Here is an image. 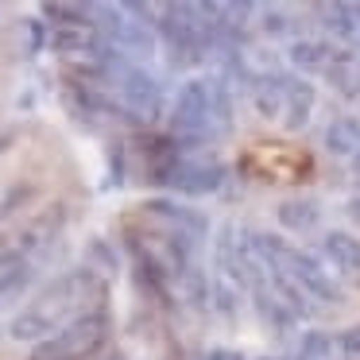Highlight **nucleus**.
<instances>
[{
	"mask_svg": "<svg viewBox=\"0 0 360 360\" xmlns=\"http://www.w3.org/2000/svg\"><path fill=\"white\" fill-rule=\"evenodd\" d=\"M167 124L171 136L186 155L205 148L210 140L233 132V89L225 74H205V78H186L167 105Z\"/></svg>",
	"mask_w": 360,
	"mask_h": 360,
	"instance_id": "1",
	"label": "nucleus"
},
{
	"mask_svg": "<svg viewBox=\"0 0 360 360\" xmlns=\"http://www.w3.org/2000/svg\"><path fill=\"white\" fill-rule=\"evenodd\" d=\"M105 290V283L97 279L94 267H74V271L58 275L32 306L16 314L8 321L12 341H47L51 333H58L63 326H70L74 318L89 314V298H97Z\"/></svg>",
	"mask_w": 360,
	"mask_h": 360,
	"instance_id": "2",
	"label": "nucleus"
},
{
	"mask_svg": "<svg viewBox=\"0 0 360 360\" xmlns=\"http://www.w3.org/2000/svg\"><path fill=\"white\" fill-rule=\"evenodd\" d=\"M151 171H155L151 179L163 182L167 190H174V194L205 198V194H213V190H221L229 167L221 163V159H213V155H186V151L179 148V140L171 136V148H167L163 163H155Z\"/></svg>",
	"mask_w": 360,
	"mask_h": 360,
	"instance_id": "3",
	"label": "nucleus"
},
{
	"mask_svg": "<svg viewBox=\"0 0 360 360\" xmlns=\"http://www.w3.org/2000/svg\"><path fill=\"white\" fill-rule=\"evenodd\" d=\"M109 314L89 310L82 318H74L70 326H63L58 333H51L47 341L35 345L32 360H94L101 352V345L109 341Z\"/></svg>",
	"mask_w": 360,
	"mask_h": 360,
	"instance_id": "4",
	"label": "nucleus"
},
{
	"mask_svg": "<svg viewBox=\"0 0 360 360\" xmlns=\"http://www.w3.org/2000/svg\"><path fill=\"white\" fill-rule=\"evenodd\" d=\"M109 86H117V105L132 124H155L167 112L163 82L151 70H143L140 63H120L117 74L109 78Z\"/></svg>",
	"mask_w": 360,
	"mask_h": 360,
	"instance_id": "5",
	"label": "nucleus"
},
{
	"mask_svg": "<svg viewBox=\"0 0 360 360\" xmlns=\"http://www.w3.org/2000/svg\"><path fill=\"white\" fill-rule=\"evenodd\" d=\"M155 32H159L155 39H163L167 51H171V66H198L205 63V55H213L210 39H205L202 24L194 16V4H163Z\"/></svg>",
	"mask_w": 360,
	"mask_h": 360,
	"instance_id": "6",
	"label": "nucleus"
},
{
	"mask_svg": "<svg viewBox=\"0 0 360 360\" xmlns=\"http://www.w3.org/2000/svg\"><path fill=\"white\" fill-rule=\"evenodd\" d=\"M94 27H97V35L117 51V55L128 58V63H136V58H151L155 47H159L155 27L132 20L120 4H94Z\"/></svg>",
	"mask_w": 360,
	"mask_h": 360,
	"instance_id": "7",
	"label": "nucleus"
},
{
	"mask_svg": "<svg viewBox=\"0 0 360 360\" xmlns=\"http://www.w3.org/2000/svg\"><path fill=\"white\" fill-rule=\"evenodd\" d=\"M314 109H318V89L310 86L298 74H283V128L287 132H302L306 124L314 120Z\"/></svg>",
	"mask_w": 360,
	"mask_h": 360,
	"instance_id": "8",
	"label": "nucleus"
},
{
	"mask_svg": "<svg viewBox=\"0 0 360 360\" xmlns=\"http://www.w3.org/2000/svg\"><path fill=\"white\" fill-rule=\"evenodd\" d=\"M318 259L341 275H360V236L345 229H329L318 240Z\"/></svg>",
	"mask_w": 360,
	"mask_h": 360,
	"instance_id": "9",
	"label": "nucleus"
},
{
	"mask_svg": "<svg viewBox=\"0 0 360 360\" xmlns=\"http://www.w3.org/2000/svg\"><path fill=\"white\" fill-rule=\"evenodd\" d=\"M345 47H337L333 39H321V35H306V39H295L287 47V63L295 66L298 74H326L329 63L341 55Z\"/></svg>",
	"mask_w": 360,
	"mask_h": 360,
	"instance_id": "10",
	"label": "nucleus"
},
{
	"mask_svg": "<svg viewBox=\"0 0 360 360\" xmlns=\"http://www.w3.org/2000/svg\"><path fill=\"white\" fill-rule=\"evenodd\" d=\"M321 27L345 51H360V4H321Z\"/></svg>",
	"mask_w": 360,
	"mask_h": 360,
	"instance_id": "11",
	"label": "nucleus"
},
{
	"mask_svg": "<svg viewBox=\"0 0 360 360\" xmlns=\"http://www.w3.org/2000/svg\"><path fill=\"white\" fill-rule=\"evenodd\" d=\"M148 210L155 213V217H163L167 225H174V233L186 236V240H202V236L210 233L205 213H198L194 205H174V202H167V198H155V202H148Z\"/></svg>",
	"mask_w": 360,
	"mask_h": 360,
	"instance_id": "12",
	"label": "nucleus"
},
{
	"mask_svg": "<svg viewBox=\"0 0 360 360\" xmlns=\"http://www.w3.org/2000/svg\"><path fill=\"white\" fill-rule=\"evenodd\" d=\"M329 82L333 94H341L345 101H356L360 97V51H341V55L329 63V70L321 74Z\"/></svg>",
	"mask_w": 360,
	"mask_h": 360,
	"instance_id": "13",
	"label": "nucleus"
},
{
	"mask_svg": "<svg viewBox=\"0 0 360 360\" xmlns=\"http://www.w3.org/2000/svg\"><path fill=\"white\" fill-rule=\"evenodd\" d=\"M275 217H279V225L287 229V233L302 236V233H314V229L321 225V205L314 202V198H287V202H279Z\"/></svg>",
	"mask_w": 360,
	"mask_h": 360,
	"instance_id": "14",
	"label": "nucleus"
},
{
	"mask_svg": "<svg viewBox=\"0 0 360 360\" xmlns=\"http://www.w3.org/2000/svg\"><path fill=\"white\" fill-rule=\"evenodd\" d=\"M326 151H329V155H341V159L356 155V151H360V120L356 117L329 120V128H326Z\"/></svg>",
	"mask_w": 360,
	"mask_h": 360,
	"instance_id": "15",
	"label": "nucleus"
},
{
	"mask_svg": "<svg viewBox=\"0 0 360 360\" xmlns=\"http://www.w3.org/2000/svg\"><path fill=\"white\" fill-rule=\"evenodd\" d=\"M58 233H63V210L43 213V217L24 233V252H43V248H51V244L58 240Z\"/></svg>",
	"mask_w": 360,
	"mask_h": 360,
	"instance_id": "16",
	"label": "nucleus"
},
{
	"mask_svg": "<svg viewBox=\"0 0 360 360\" xmlns=\"http://www.w3.org/2000/svg\"><path fill=\"white\" fill-rule=\"evenodd\" d=\"M27 283H32V264H27V259H20V256H16L12 264L0 267V306L24 295Z\"/></svg>",
	"mask_w": 360,
	"mask_h": 360,
	"instance_id": "17",
	"label": "nucleus"
},
{
	"mask_svg": "<svg viewBox=\"0 0 360 360\" xmlns=\"http://www.w3.org/2000/svg\"><path fill=\"white\" fill-rule=\"evenodd\" d=\"M329 352H333V337L321 329H306L298 333V349L287 360H329Z\"/></svg>",
	"mask_w": 360,
	"mask_h": 360,
	"instance_id": "18",
	"label": "nucleus"
},
{
	"mask_svg": "<svg viewBox=\"0 0 360 360\" xmlns=\"http://www.w3.org/2000/svg\"><path fill=\"white\" fill-rule=\"evenodd\" d=\"M259 27H264V35H290V32H295L290 16H287V12H279V8L259 12Z\"/></svg>",
	"mask_w": 360,
	"mask_h": 360,
	"instance_id": "19",
	"label": "nucleus"
},
{
	"mask_svg": "<svg viewBox=\"0 0 360 360\" xmlns=\"http://www.w3.org/2000/svg\"><path fill=\"white\" fill-rule=\"evenodd\" d=\"M337 352H341V360H360V326H349L337 333Z\"/></svg>",
	"mask_w": 360,
	"mask_h": 360,
	"instance_id": "20",
	"label": "nucleus"
},
{
	"mask_svg": "<svg viewBox=\"0 0 360 360\" xmlns=\"http://www.w3.org/2000/svg\"><path fill=\"white\" fill-rule=\"evenodd\" d=\"M202 360H248L240 349H205Z\"/></svg>",
	"mask_w": 360,
	"mask_h": 360,
	"instance_id": "21",
	"label": "nucleus"
},
{
	"mask_svg": "<svg viewBox=\"0 0 360 360\" xmlns=\"http://www.w3.org/2000/svg\"><path fill=\"white\" fill-rule=\"evenodd\" d=\"M349 217L360 225V198H349Z\"/></svg>",
	"mask_w": 360,
	"mask_h": 360,
	"instance_id": "22",
	"label": "nucleus"
},
{
	"mask_svg": "<svg viewBox=\"0 0 360 360\" xmlns=\"http://www.w3.org/2000/svg\"><path fill=\"white\" fill-rule=\"evenodd\" d=\"M8 140H12V136H8V132H0V151L8 148Z\"/></svg>",
	"mask_w": 360,
	"mask_h": 360,
	"instance_id": "23",
	"label": "nucleus"
},
{
	"mask_svg": "<svg viewBox=\"0 0 360 360\" xmlns=\"http://www.w3.org/2000/svg\"><path fill=\"white\" fill-rule=\"evenodd\" d=\"M352 171L360 174V151H356V155H352Z\"/></svg>",
	"mask_w": 360,
	"mask_h": 360,
	"instance_id": "24",
	"label": "nucleus"
}]
</instances>
